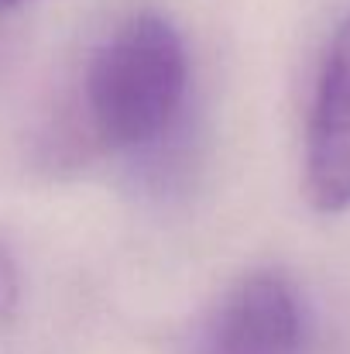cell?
Instances as JSON below:
<instances>
[{
  "mask_svg": "<svg viewBox=\"0 0 350 354\" xmlns=\"http://www.w3.org/2000/svg\"><path fill=\"white\" fill-rule=\"evenodd\" d=\"M189 52L162 10L120 17L90 52L79 83V131L124 158H155L186 120Z\"/></svg>",
  "mask_w": 350,
  "mask_h": 354,
  "instance_id": "cell-1",
  "label": "cell"
},
{
  "mask_svg": "<svg viewBox=\"0 0 350 354\" xmlns=\"http://www.w3.org/2000/svg\"><path fill=\"white\" fill-rule=\"evenodd\" d=\"M306 310L278 268L247 272L213 306L196 354H302Z\"/></svg>",
  "mask_w": 350,
  "mask_h": 354,
  "instance_id": "cell-2",
  "label": "cell"
},
{
  "mask_svg": "<svg viewBox=\"0 0 350 354\" xmlns=\"http://www.w3.org/2000/svg\"><path fill=\"white\" fill-rule=\"evenodd\" d=\"M24 303V275H21V258L10 244V237L0 234V330H10L21 317Z\"/></svg>",
  "mask_w": 350,
  "mask_h": 354,
  "instance_id": "cell-4",
  "label": "cell"
},
{
  "mask_svg": "<svg viewBox=\"0 0 350 354\" xmlns=\"http://www.w3.org/2000/svg\"><path fill=\"white\" fill-rule=\"evenodd\" d=\"M302 193L316 214L350 210V14L337 24L306 124Z\"/></svg>",
  "mask_w": 350,
  "mask_h": 354,
  "instance_id": "cell-3",
  "label": "cell"
},
{
  "mask_svg": "<svg viewBox=\"0 0 350 354\" xmlns=\"http://www.w3.org/2000/svg\"><path fill=\"white\" fill-rule=\"evenodd\" d=\"M21 3H28V0H0V14H7V10H14Z\"/></svg>",
  "mask_w": 350,
  "mask_h": 354,
  "instance_id": "cell-5",
  "label": "cell"
}]
</instances>
